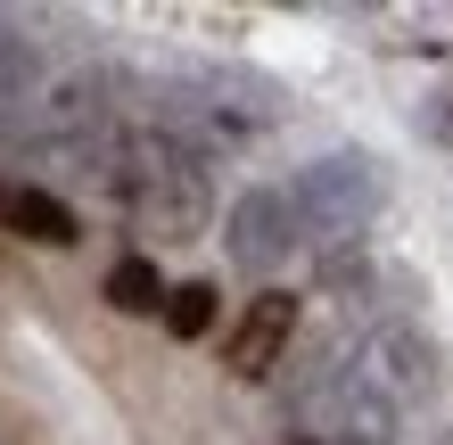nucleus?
<instances>
[{
  "label": "nucleus",
  "instance_id": "2",
  "mask_svg": "<svg viewBox=\"0 0 453 445\" xmlns=\"http://www.w3.org/2000/svg\"><path fill=\"white\" fill-rule=\"evenodd\" d=\"M288 206H297V231L305 240H355V231H371V215L388 206V181H380V157H363V149H330V157H313V165L297 173V190H288Z\"/></svg>",
  "mask_w": 453,
  "mask_h": 445
},
{
  "label": "nucleus",
  "instance_id": "1",
  "mask_svg": "<svg viewBox=\"0 0 453 445\" xmlns=\"http://www.w3.org/2000/svg\"><path fill=\"white\" fill-rule=\"evenodd\" d=\"M116 181H124V206L157 240H198L206 215H215V198H206V157L190 141H173V133H141L124 149Z\"/></svg>",
  "mask_w": 453,
  "mask_h": 445
},
{
  "label": "nucleus",
  "instance_id": "9",
  "mask_svg": "<svg viewBox=\"0 0 453 445\" xmlns=\"http://www.w3.org/2000/svg\"><path fill=\"white\" fill-rule=\"evenodd\" d=\"M215 280H181V289L165 297V330L173 338H206V330H215Z\"/></svg>",
  "mask_w": 453,
  "mask_h": 445
},
{
  "label": "nucleus",
  "instance_id": "4",
  "mask_svg": "<svg viewBox=\"0 0 453 445\" xmlns=\"http://www.w3.org/2000/svg\"><path fill=\"white\" fill-rule=\"evenodd\" d=\"M288 338H297V297H288V289H256L248 305H239L231 338H223V372H239V380H273L280 355H288Z\"/></svg>",
  "mask_w": 453,
  "mask_h": 445
},
{
  "label": "nucleus",
  "instance_id": "6",
  "mask_svg": "<svg viewBox=\"0 0 453 445\" xmlns=\"http://www.w3.org/2000/svg\"><path fill=\"white\" fill-rule=\"evenodd\" d=\"M99 297H108L116 313H132V322H149V313H165V272L149 265V256H116L108 265V280H99Z\"/></svg>",
  "mask_w": 453,
  "mask_h": 445
},
{
  "label": "nucleus",
  "instance_id": "8",
  "mask_svg": "<svg viewBox=\"0 0 453 445\" xmlns=\"http://www.w3.org/2000/svg\"><path fill=\"white\" fill-rule=\"evenodd\" d=\"M34 83H42L34 42H25L9 17H0V116H9V108H25V91H34Z\"/></svg>",
  "mask_w": 453,
  "mask_h": 445
},
{
  "label": "nucleus",
  "instance_id": "5",
  "mask_svg": "<svg viewBox=\"0 0 453 445\" xmlns=\"http://www.w3.org/2000/svg\"><path fill=\"white\" fill-rule=\"evenodd\" d=\"M0 223H9L17 240H34V248H74V240H83L74 206H66V198H50V190H34V181L0 190Z\"/></svg>",
  "mask_w": 453,
  "mask_h": 445
},
{
  "label": "nucleus",
  "instance_id": "3",
  "mask_svg": "<svg viewBox=\"0 0 453 445\" xmlns=\"http://www.w3.org/2000/svg\"><path fill=\"white\" fill-rule=\"evenodd\" d=\"M305 231H297V206H288V190H239V206L223 215V248H231V265L239 272H280L288 265V248H297Z\"/></svg>",
  "mask_w": 453,
  "mask_h": 445
},
{
  "label": "nucleus",
  "instance_id": "7",
  "mask_svg": "<svg viewBox=\"0 0 453 445\" xmlns=\"http://www.w3.org/2000/svg\"><path fill=\"white\" fill-rule=\"evenodd\" d=\"M338 445H395V404L380 387L346 380V412H338Z\"/></svg>",
  "mask_w": 453,
  "mask_h": 445
}]
</instances>
